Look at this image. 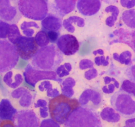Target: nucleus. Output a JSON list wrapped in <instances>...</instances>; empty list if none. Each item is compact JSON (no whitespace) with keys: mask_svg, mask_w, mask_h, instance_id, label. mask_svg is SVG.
Wrapping results in <instances>:
<instances>
[{"mask_svg":"<svg viewBox=\"0 0 135 127\" xmlns=\"http://www.w3.org/2000/svg\"><path fill=\"white\" fill-rule=\"evenodd\" d=\"M111 105L118 113L125 119L135 116V97L120 90L113 93L111 97Z\"/></svg>","mask_w":135,"mask_h":127,"instance_id":"39448f33","label":"nucleus"},{"mask_svg":"<svg viewBox=\"0 0 135 127\" xmlns=\"http://www.w3.org/2000/svg\"><path fill=\"white\" fill-rule=\"evenodd\" d=\"M17 110L13 106L12 103L9 99H3L0 101V122L5 120L13 121Z\"/></svg>","mask_w":135,"mask_h":127,"instance_id":"dca6fc26","label":"nucleus"},{"mask_svg":"<svg viewBox=\"0 0 135 127\" xmlns=\"http://www.w3.org/2000/svg\"><path fill=\"white\" fill-rule=\"evenodd\" d=\"M49 13L64 17L74 11L77 0H46Z\"/></svg>","mask_w":135,"mask_h":127,"instance_id":"9d476101","label":"nucleus"},{"mask_svg":"<svg viewBox=\"0 0 135 127\" xmlns=\"http://www.w3.org/2000/svg\"><path fill=\"white\" fill-rule=\"evenodd\" d=\"M22 15L18 7L17 0H0V19L9 24H16Z\"/></svg>","mask_w":135,"mask_h":127,"instance_id":"6e6552de","label":"nucleus"},{"mask_svg":"<svg viewBox=\"0 0 135 127\" xmlns=\"http://www.w3.org/2000/svg\"><path fill=\"white\" fill-rule=\"evenodd\" d=\"M94 66V62L89 59H82L79 63V68L81 70L91 69Z\"/></svg>","mask_w":135,"mask_h":127,"instance_id":"c9c22d12","label":"nucleus"},{"mask_svg":"<svg viewBox=\"0 0 135 127\" xmlns=\"http://www.w3.org/2000/svg\"><path fill=\"white\" fill-rule=\"evenodd\" d=\"M120 19L128 28L135 29V8L124 11L122 13Z\"/></svg>","mask_w":135,"mask_h":127,"instance_id":"bb28decb","label":"nucleus"},{"mask_svg":"<svg viewBox=\"0 0 135 127\" xmlns=\"http://www.w3.org/2000/svg\"><path fill=\"white\" fill-rule=\"evenodd\" d=\"M76 85V81L72 77H67L61 82V91L62 95L68 97H72L74 95V87Z\"/></svg>","mask_w":135,"mask_h":127,"instance_id":"b1692460","label":"nucleus"},{"mask_svg":"<svg viewBox=\"0 0 135 127\" xmlns=\"http://www.w3.org/2000/svg\"><path fill=\"white\" fill-rule=\"evenodd\" d=\"M35 40L38 46L40 47L46 46L50 43V40L48 37L47 32L43 31V30H41V31L37 32L36 35L35 36Z\"/></svg>","mask_w":135,"mask_h":127,"instance_id":"c85d7f7f","label":"nucleus"},{"mask_svg":"<svg viewBox=\"0 0 135 127\" xmlns=\"http://www.w3.org/2000/svg\"><path fill=\"white\" fill-rule=\"evenodd\" d=\"M97 76H98V72L95 68L88 69V70H87L84 73V77L88 81H90V80L96 78Z\"/></svg>","mask_w":135,"mask_h":127,"instance_id":"4c0bfd02","label":"nucleus"},{"mask_svg":"<svg viewBox=\"0 0 135 127\" xmlns=\"http://www.w3.org/2000/svg\"><path fill=\"white\" fill-rule=\"evenodd\" d=\"M14 123L16 127H39L40 120L34 111L23 109L16 114Z\"/></svg>","mask_w":135,"mask_h":127,"instance_id":"f8f14e48","label":"nucleus"},{"mask_svg":"<svg viewBox=\"0 0 135 127\" xmlns=\"http://www.w3.org/2000/svg\"><path fill=\"white\" fill-rule=\"evenodd\" d=\"M38 89L41 93H46V95L49 97H55L60 95V92L57 88L53 87V85L49 80H45L40 83Z\"/></svg>","mask_w":135,"mask_h":127,"instance_id":"5701e85b","label":"nucleus"},{"mask_svg":"<svg viewBox=\"0 0 135 127\" xmlns=\"http://www.w3.org/2000/svg\"><path fill=\"white\" fill-rule=\"evenodd\" d=\"M19 60V55L15 45L6 39H0V74L13 69Z\"/></svg>","mask_w":135,"mask_h":127,"instance_id":"423d86ee","label":"nucleus"},{"mask_svg":"<svg viewBox=\"0 0 135 127\" xmlns=\"http://www.w3.org/2000/svg\"><path fill=\"white\" fill-rule=\"evenodd\" d=\"M80 106V103L76 99L59 95L49 101V113L53 120L60 124H64L71 113Z\"/></svg>","mask_w":135,"mask_h":127,"instance_id":"f03ea898","label":"nucleus"},{"mask_svg":"<svg viewBox=\"0 0 135 127\" xmlns=\"http://www.w3.org/2000/svg\"><path fill=\"white\" fill-rule=\"evenodd\" d=\"M23 77L27 84L31 86H36L37 83L41 80H53L61 83L63 80L57 76L54 71L40 70L32 67L31 64H28L23 72Z\"/></svg>","mask_w":135,"mask_h":127,"instance_id":"0eeeda50","label":"nucleus"},{"mask_svg":"<svg viewBox=\"0 0 135 127\" xmlns=\"http://www.w3.org/2000/svg\"><path fill=\"white\" fill-rule=\"evenodd\" d=\"M119 3L123 8L127 9L135 7V0H119Z\"/></svg>","mask_w":135,"mask_h":127,"instance_id":"58836bf2","label":"nucleus"},{"mask_svg":"<svg viewBox=\"0 0 135 127\" xmlns=\"http://www.w3.org/2000/svg\"><path fill=\"white\" fill-rule=\"evenodd\" d=\"M120 10L115 5H109L103 10L105 24L109 27H113L116 23L119 17Z\"/></svg>","mask_w":135,"mask_h":127,"instance_id":"a211bd4d","label":"nucleus"},{"mask_svg":"<svg viewBox=\"0 0 135 127\" xmlns=\"http://www.w3.org/2000/svg\"><path fill=\"white\" fill-rule=\"evenodd\" d=\"M93 56L97 55V54L102 55V54H105V51L103 50V49L99 48V49H97V50H94V51L93 52Z\"/></svg>","mask_w":135,"mask_h":127,"instance_id":"c03bdc74","label":"nucleus"},{"mask_svg":"<svg viewBox=\"0 0 135 127\" xmlns=\"http://www.w3.org/2000/svg\"><path fill=\"white\" fill-rule=\"evenodd\" d=\"M0 127H16L13 121L9 120H5L0 122Z\"/></svg>","mask_w":135,"mask_h":127,"instance_id":"79ce46f5","label":"nucleus"},{"mask_svg":"<svg viewBox=\"0 0 135 127\" xmlns=\"http://www.w3.org/2000/svg\"><path fill=\"white\" fill-rule=\"evenodd\" d=\"M22 16L33 21H42L49 14L46 0H17Z\"/></svg>","mask_w":135,"mask_h":127,"instance_id":"20e7f679","label":"nucleus"},{"mask_svg":"<svg viewBox=\"0 0 135 127\" xmlns=\"http://www.w3.org/2000/svg\"><path fill=\"white\" fill-rule=\"evenodd\" d=\"M72 65L70 63H65L62 65H60L56 69V73L60 78H62L70 74V72L72 71Z\"/></svg>","mask_w":135,"mask_h":127,"instance_id":"2f4dec72","label":"nucleus"},{"mask_svg":"<svg viewBox=\"0 0 135 127\" xmlns=\"http://www.w3.org/2000/svg\"><path fill=\"white\" fill-rule=\"evenodd\" d=\"M62 26L68 32L73 33L76 31V27L83 28L85 26V20L82 17L73 15L64 19Z\"/></svg>","mask_w":135,"mask_h":127,"instance_id":"aec40b11","label":"nucleus"},{"mask_svg":"<svg viewBox=\"0 0 135 127\" xmlns=\"http://www.w3.org/2000/svg\"><path fill=\"white\" fill-rule=\"evenodd\" d=\"M113 58L121 65L128 66L132 62V54L131 51L128 50H124L120 53L114 52L112 54Z\"/></svg>","mask_w":135,"mask_h":127,"instance_id":"393cba45","label":"nucleus"},{"mask_svg":"<svg viewBox=\"0 0 135 127\" xmlns=\"http://www.w3.org/2000/svg\"><path fill=\"white\" fill-rule=\"evenodd\" d=\"M125 74L129 80L135 82V58L132 60V62L126 69Z\"/></svg>","mask_w":135,"mask_h":127,"instance_id":"f704fd0d","label":"nucleus"},{"mask_svg":"<svg viewBox=\"0 0 135 127\" xmlns=\"http://www.w3.org/2000/svg\"><path fill=\"white\" fill-rule=\"evenodd\" d=\"M101 1L107 5H113L118 2V0H101Z\"/></svg>","mask_w":135,"mask_h":127,"instance_id":"a18cd8bd","label":"nucleus"},{"mask_svg":"<svg viewBox=\"0 0 135 127\" xmlns=\"http://www.w3.org/2000/svg\"><path fill=\"white\" fill-rule=\"evenodd\" d=\"M94 56V64L97 66L106 67L109 65L110 57L109 56H105V54H97Z\"/></svg>","mask_w":135,"mask_h":127,"instance_id":"473e14b6","label":"nucleus"},{"mask_svg":"<svg viewBox=\"0 0 135 127\" xmlns=\"http://www.w3.org/2000/svg\"><path fill=\"white\" fill-rule=\"evenodd\" d=\"M120 90L123 91L135 97V82L128 80H123Z\"/></svg>","mask_w":135,"mask_h":127,"instance_id":"7c9ffc66","label":"nucleus"},{"mask_svg":"<svg viewBox=\"0 0 135 127\" xmlns=\"http://www.w3.org/2000/svg\"><path fill=\"white\" fill-rule=\"evenodd\" d=\"M135 52V29L130 31V46Z\"/></svg>","mask_w":135,"mask_h":127,"instance_id":"a19ab883","label":"nucleus"},{"mask_svg":"<svg viewBox=\"0 0 135 127\" xmlns=\"http://www.w3.org/2000/svg\"><path fill=\"white\" fill-rule=\"evenodd\" d=\"M78 11L84 16H93L99 11L101 7V0H77Z\"/></svg>","mask_w":135,"mask_h":127,"instance_id":"4468645a","label":"nucleus"},{"mask_svg":"<svg viewBox=\"0 0 135 127\" xmlns=\"http://www.w3.org/2000/svg\"><path fill=\"white\" fill-rule=\"evenodd\" d=\"M11 24L0 19V39H6L7 38Z\"/></svg>","mask_w":135,"mask_h":127,"instance_id":"72a5a7b5","label":"nucleus"},{"mask_svg":"<svg viewBox=\"0 0 135 127\" xmlns=\"http://www.w3.org/2000/svg\"><path fill=\"white\" fill-rule=\"evenodd\" d=\"M14 45L20 58L26 61L32 58L38 50V45L32 37L21 36Z\"/></svg>","mask_w":135,"mask_h":127,"instance_id":"1a4fd4ad","label":"nucleus"},{"mask_svg":"<svg viewBox=\"0 0 135 127\" xmlns=\"http://www.w3.org/2000/svg\"><path fill=\"white\" fill-rule=\"evenodd\" d=\"M56 46L60 51L66 56L74 55L80 49V44L78 39L70 34L60 36L56 42Z\"/></svg>","mask_w":135,"mask_h":127,"instance_id":"9b49d317","label":"nucleus"},{"mask_svg":"<svg viewBox=\"0 0 135 127\" xmlns=\"http://www.w3.org/2000/svg\"><path fill=\"white\" fill-rule=\"evenodd\" d=\"M100 118L109 123H117L120 120V115L113 107H107L100 113Z\"/></svg>","mask_w":135,"mask_h":127,"instance_id":"412c9836","label":"nucleus"},{"mask_svg":"<svg viewBox=\"0 0 135 127\" xmlns=\"http://www.w3.org/2000/svg\"><path fill=\"white\" fill-rule=\"evenodd\" d=\"M11 97L13 99H18L19 106L23 108L31 107L34 99L31 91L24 87H20L14 89L11 93Z\"/></svg>","mask_w":135,"mask_h":127,"instance_id":"2eb2a0df","label":"nucleus"},{"mask_svg":"<svg viewBox=\"0 0 135 127\" xmlns=\"http://www.w3.org/2000/svg\"><path fill=\"white\" fill-rule=\"evenodd\" d=\"M123 127H135V116L126 120Z\"/></svg>","mask_w":135,"mask_h":127,"instance_id":"37998d69","label":"nucleus"},{"mask_svg":"<svg viewBox=\"0 0 135 127\" xmlns=\"http://www.w3.org/2000/svg\"><path fill=\"white\" fill-rule=\"evenodd\" d=\"M64 127H102V124L94 109L80 106L71 113Z\"/></svg>","mask_w":135,"mask_h":127,"instance_id":"7ed1b4c3","label":"nucleus"},{"mask_svg":"<svg viewBox=\"0 0 135 127\" xmlns=\"http://www.w3.org/2000/svg\"><path fill=\"white\" fill-rule=\"evenodd\" d=\"M62 53L54 44L38 48L32 57L31 65L40 70H55L64 60Z\"/></svg>","mask_w":135,"mask_h":127,"instance_id":"f257e3e1","label":"nucleus"},{"mask_svg":"<svg viewBox=\"0 0 135 127\" xmlns=\"http://www.w3.org/2000/svg\"><path fill=\"white\" fill-rule=\"evenodd\" d=\"M120 87L119 81L115 78L109 76H105L102 80V91L105 94H111L115 92V89Z\"/></svg>","mask_w":135,"mask_h":127,"instance_id":"4be33fe9","label":"nucleus"},{"mask_svg":"<svg viewBox=\"0 0 135 127\" xmlns=\"http://www.w3.org/2000/svg\"><path fill=\"white\" fill-rule=\"evenodd\" d=\"M42 30L46 31H58L62 27V21L60 17L53 14L49 13L41 21Z\"/></svg>","mask_w":135,"mask_h":127,"instance_id":"f3484780","label":"nucleus"},{"mask_svg":"<svg viewBox=\"0 0 135 127\" xmlns=\"http://www.w3.org/2000/svg\"><path fill=\"white\" fill-rule=\"evenodd\" d=\"M24 80L23 75L19 72L9 71L3 77V82L7 86L12 89H16L20 86Z\"/></svg>","mask_w":135,"mask_h":127,"instance_id":"6ab92c4d","label":"nucleus"},{"mask_svg":"<svg viewBox=\"0 0 135 127\" xmlns=\"http://www.w3.org/2000/svg\"><path fill=\"white\" fill-rule=\"evenodd\" d=\"M34 107L35 109L39 108V115L41 118L45 119L49 116V110L47 101L46 100L42 99H38L34 105Z\"/></svg>","mask_w":135,"mask_h":127,"instance_id":"cd10ccee","label":"nucleus"},{"mask_svg":"<svg viewBox=\"0 0 135 127\" xmlns=\"http://www.w3.org/2000/svg\"><path fill=\"white\" fill-rule=\"evenodd\" d=\"M47 34L49 40H50V42L53 44L57 42L60 35L58 31H48Z\"/></svg>","mask_w":135,"mask_h":127,"instance_id":"ea45409f","label":"nucleus"},{"mask_svg":"<svg viewBox=\"0 0 135 127\" xmlns=\"http://www.w3.org/2000/svg\"><path fill=\"white\" fill-rule=\"evenodd\" d=\"M21 36L19 31V28L16 24H11L9 31L8 35H7V38L9 42L15 45L17 40Z\"/></svg>","mask_w":135,"mask_h":127,"instance_id":"c756f323","label":"nucleus"},{"mask_svg":"<svg viewBox=\"0 0 135 127\" xmlns=\"http://www.w3.org/2000/svg\"><path fill=\"white\" fill-rule=\"evenodd\" d=\"M39 127H60L59 123L56 122L52 119H44L40 123Z\"/></svg>","mask_w":135,"mask_h":127,"instance_id":"e433bc0d","label":"nucleus"},{"mask_svg":"<svg viewBox=\"0 0 135 127\" xmlns=\"http://www.w3.org/2000/svg\"><path fill=\"white\" fill-rule=\"evenodd\" d=\"M22 33L25 37H32L35 33L36 30L40 28V26L35 21H23L20 26Z\"/></svg>","mask_w":135,"mask_h":127,"instance_id":"a878e982","label":"nucleus"},{"mask_svg":"<svg viewBox=\"0 0 135 127\" xmlns=\"http://www.w3.org/2000/svg\"><path fill=\"white\" fill-rule=\"evenodd\" d=\"M80 106L88 108L97 109L102 103V95L98 91L87 89L82 92L78 99Z\"/></svg>","mask_w":135,"mask_h":127,"instance_id":"ddd939ff","label":"nucleus"}]
</instances>
